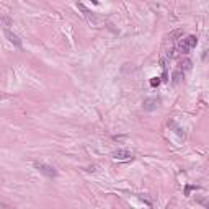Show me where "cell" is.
Listing matches in <instances>:
<instances>
[{
    "instance_id": "obj_1",
    "label": "cell",
    "mask_w": 209,
    "mask_h": 209,
    "mask_svg": "<svg viewBox=\"0 0 209 209\" xmlns=\"http://www.w3.org/2000/svg\"><path fill=\"white\" fill-rule=\"evenodd\" d=\"M196 44H198V38L193 36V34H190V36H186L181 43H180L178 51L181 52V54H188L193 48H196Z\"/></svg>"
},
{
    "instance_id": "obj_2",
    "label": "cell",
    "mask_w": 209,
    "mask_h": 209,
    "mask_svg": "<svg viewBox=\"0 0 209 209\" xmlns=\"http://www.w3.org/2000/svg\"><path fill=\"white\" fill-rule=\"evenodd\" d=\"M34 167H36L38 170L43 173V175L49 177V178H54V177L57 175V172H56V168H54V167L46 165V164H43V162H34Z\"/></svg>"
},
{
    "instance_id": "obj_3",
    "label": "cell",
    "mask_w": 209,
    "mask_h": 209,
    "mask_svg": "<svg viewBox=\"0 0 209 209\" xmlns=\"http://www.w3.org/2000/svg\"><path fill=\"white\" fill-rule=\"evenodd\" d=\"M113 159L114 160H119V162H127V160H132V152L126 149H119L113 154Z\"/></svg>"
},
{
    "instance_id": "obj_4",
    "label": "cell",
    "mask_w": 209,
    "mask_h": 209,
    "mask_svg": "<svg viewBox=\"0 0 209 209\" xmlns=\"http://www.w3.org/2000/svg\"><path fill=\"white\" fill-rule=\"evenodd\" d=\"M160 100L159 98H146L144 100V109L146 111H154V109H157V106H159Z\"/></svg>"
},
{
    "instance_id": "obj_5",
    "label": "cell",
    "mask_w": 209,
    "mask_h": 209,
    "mask_svg": "<svg viewBox=\"0 0 209 209\" xmlns=\"http://www.w3.org/2000/svg\"><path fill=\"white\" fill-rule=\"evenodd\" d=\"M5 36L8 38V41H10L11 44H15L16 48H21V41H20V38L16 36L15 33H11L10 30H5Z\"/></svg>"
},
{
    "instance_id": "obj_6",
    "label": "cell",
    "mask_w": 209,
    "mask_h": 209,
    "mask_svg": "<svg viewBox=\"0 0 209 209\" xmlns=\"http://www.w3.org/2000/svg\"><path fill=\"white\" fill-rule=\"evenodd\" d=\"M159 83H160V79L159 77H154L152 80H150V85H152V87H157Z\"/></svg>"
},
{
    "instance_id": "obj_7",
    "label": "cell",
    "mask_w": 209,
    "mask_h": 209,
    "mask_svg": "<svg viewBox=\"0 0 209 209\" xmlns=\"http://www.w3.org/2000/svg\"><path fill=\"white\" fill-rule=\"evenodd\" d=\"M92 2H93L95 5H98V0H92Z\"/></svg>"
}]
</instances>
